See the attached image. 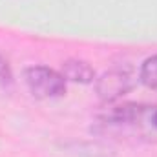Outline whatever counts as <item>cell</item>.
<instances>
[{
  "label": "cell",
  "mask_w": 157,
  "mask_h": 157,
  "mask_svg": "<svg viewBox=\"0 0 157 157\" xmlns=\"http://www.w3.org/2000/svg\"><path fill=\"white\" fill-rule=\"evenodd\" d=\"M9 78H11L9 66H7V62L0 57V82H9Z\"/></svg>",
  "instance_id": "5b68a950"
},
{
  "label": "cell",
  "mask_w": 157,
  "mask_h": 157,
  "mask_svg": "<svg viewBox=\"0 0 157 157\" xmlns=\"http://www.w3.org/2000/svg\"><path fill=\"white\" fill-rule=\"evenodd\" d=\"M139 78L144 86L152 88V90H157V55L146 59L141 66V73H139Z\"/></svg>",
  "instance_id": "277c9868"
},
{
  "label": "cell",
  "mask_w": 157,
  "mask_h": 157,
  "mask_svg": "<svg viewBox=\"0 0 157 157\" xmlns=\"http://www.w3.org/2000/svg\"><path fill=\"white\" fill-rule=\"evenodd\" d=\"M62 77L71 80V82L90 84L95 78V71L88 62L77 60V59H70V60H66L62 64Z\"/></svg>",
  "instance_id": "3957f363"
},
{
  "label": "cell",
  "mask_w": 157,
  "mask_h": 157,
  "mask_svg": "<svg viewBox=\"0 0 157 157\" xmlns=\"http://www.w3.org/2000/svg\"><path fill=\"white\" fill-rule=\"evenodd\" d=\"M26 84L37 99H53L60 97L66 91V78L62 73L48 66H31L24 71Z\"/></svg>",
  "instance_id": "6da1fadb"
},
{
  "label": "cell",
  "mask_w": 157,
  "mask_h": 157,
  "mask_svg": "<svg viewBox=\"0 0 157 157\" xmlns=\"http://www.w3.org/2000/svg\"><path fill=\"white\" fill-rule=\"evenodd\" d=\"M135 88V77L130 70H110L97 80L95 90L101 101L113 102Z\"/></svg>",
  "instance_id": "7a4b0ae2"
}]
</instances>
